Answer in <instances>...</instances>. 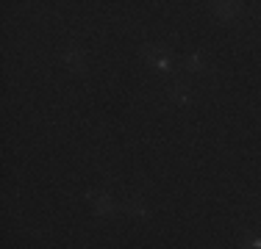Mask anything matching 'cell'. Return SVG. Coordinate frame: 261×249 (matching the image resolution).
<instances>
[{
	"label": "cell",
	"instance_id": "6",
	"mask_svg": "<svg viewBox=\"0 0 261 249\" xmlns=\"http://www.w3.org/2000/svg\"><path fill=\"white\" fill-rule=\"evenodd\" d=\"M128 211L136 213V216H147V208H145L142 199H130V202H128Z\"/></svg>",
	"mask_w": 261,
	"mask_h": 249
},
{
	"label": "cell",
	"instance_id": "7",
	"mask_svg": "<svg viewBox=\"0 0 261 249\" xmlns=\"http://www.w3.org/2000/svg\"><path fill=\"white\" fill-rule=\"evenodd\" d=\"M245 249H261V238H258V235H256V238H247Z\"/></svg>",
	"mask_w": 261,
	"mask_h": 249
},
{
	"label": "cell",
	"instance_id": "1",
	"mask_svg": "<svg viewBox=\"0 0 261 249\" xmlns=\"http://www.w3.org/2000/svg\"><path fill=\"white\" fill-rule=\"evenodd\" d=\"M145 58L156 69H161V72H170V69H173V61L167 58V50H164V47H145Z\"/></svg>",
	"mask_w": 261,
	"mask_h": 249
},
{
	"label": "cell",
	"instance_id": "4",
	"mask_svg": "<svg viewBox=\"0 0 261 249\" xmlns=\"http://www.w3.org/2000/svg\"><path fill=\"white\" fill-rule=\"evenodd\" d=\"M214 11L219 17H234V14H239V6H236V3H217Z\"/></svg>",
	"mask_w": 261,
	"mask_h": 249
},
{
	"label": "cell",
	"instance_id": "2",
	"mask_svg": "<svg viewBox=\"0 0 261 249\" xmlns=\"http://www.w3.org/2000/svg\"><path fill=\"white\" fill-rule=\"evenodd\" d=\"M61 61L67 64L73 72H86V64H84V58L78 56V53H73V50H64L61 53Z\"/></svg>",
	"mask_w": 261,
	"mask_h": 249
},
{
	"label": "cell",
	"instance_id": "5",
	"mask_svg": "<svg viewBox=\"0 0 261 249\" xmlns=\"http://www.w3.org/2000/svg\"><path fill=\"white\" fill-rule=\"evenodd\" d=\"M186 69H189V72H203V58H200L198 53H194V56H189L186 58Z\"/></svg>",
	"mask_w": 261,
	"mask_h": 249
},
{
	"label": "cell",
	"instance_id": "3",
	"mask_svg": "<svg viewBox=\"0 0 261 249\" xmlns=\"http://www.w3.org/2000/svg\"><path fill=\"white\" fill-rule=\"evenodd\" d=\"M170 97H173L175 103H189V89L183 86V83H173V86H170Z\"/></svg>",
	"mask_w": 261,
	"mask_h": 249
}]
</instances>
